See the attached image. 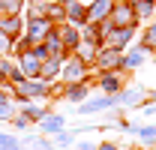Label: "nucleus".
<instances>
[{"label":"nucleus","instance_id":"1","mask_svg":"<svg viewBox=\"0 0 156 150\" xmlns=\"http://www.w3.org/2000/svg\"><path fill=\"white\" fill-rule=\"evenodd\" d=\"M111 105H117V99L111 93L105 96H96V99H84L81 102V117L84 114H96V111H105V108H111Z\"/></svg>","mask_w":156,"mask_h":150},{"label":"nucleus","instance_id":"2","mask_svg":"<svg viewBox=\"0 0 156 150\" xmlns=\"http://www.w3.org/2000/svg\"><path fill=\"white\" fill-rule=\"evenodd\" d=\"M18 93L24 99H45L48 96V87H45V81H18Z\"/></svg>","mask_w":156,"mask_h":150},{"label":"nucleus","instance_id":"3","mask_svg":"<svg viewBox=\"0 0 156 150\" xmlns=\"http://www.w3.org/2000/svg\"><path fill=\"white\" fill-rule=\"evenodd\" d=\"M99 66H102L105 72L123 69V57H120V51H117V48H111V51H99Z\"/></svg>","mask_w":156,"mask_h":150},{"label":"nucleus","instance_id":"4","mask_svg":"<svg viewBox=\"0 0 156 150\" xmlns=\"http://www.w3.org/2000/svg\"><path fill=\"white\" fill-rule=\"evenodd\" d=\"M27 33H30V39H45L48 33H51V21L48 18H30V24H27Z\"/></svg>","mask_w":156,"mask_h":150},{"label":"nucleus","instance_id":"5","mask_svg":"<svg viewBox=\"0 0 156 150\" xmlns=\"http://www.w3.org/2000/svg\"><path fill=\"white\" fill-rule=\"evenodd\" d=\"M111 6H114L111 0H96V3L87 9V21H90V24H99V21H102L108 12H111Z\"/></svg>","mask_w":156,"mask_h":150},{"label":"nucleus","instance_id":"6","mask_svg":"<svg viewBox=\"0 0 156 150\" xmlns=\"http://www.w3.org/2000/svg\"><path fill=\"white\" fill-rule=\"evenodd\" d=\"M111 9H114V6H111ZM114 27H135V9L117 6L114 9Z\"/></svg>","mask_w":156,"mask_h":150},{"label":"nucleus","instance_id":"7","mask_svg":"<svg viewBox=\"0 0 156 150\" xmlns=\"http://www.w3.org/2000/svg\"><path fill=\"white\" fill-rule=\"evenodd\" d=\"M114 99L120 105H141L144 102V87H129L126 93H114Z\"/></svg>","mask_w":156,"mask_h":150},{"label":"nucleus","instance_id":"8","mask_svg":"<svg viewBox=\"0 0 156 150\" xmlns=\"http://www.w3.org/2000/svg\"><path fill=\"white\" fill-rule=\"evenodd\" d=\"M39 126H42V132H60L63 126H66V120H63L60 114L45 111V114H42V120H39Z\"/></svg>","mask_w":156,"mask_h":150},{"label":"nucleus","instance_id":"9","mask_svg":"<svg viewBox=\"0 0 156 150\" xmlns=\"http://www.w3.org/2000/svg\"><path fill=\"white\" fill-rule=\"evenodd\" d=\"M39 66H42V60H39L33 51H24V54H21V69H24V75H30V78L39 75Z\"/></svg>","mask_w":156,"mask_h":150},{"label":"nucleus","instance_id":"10","mask_svg":"<svg viewBox=\"0 0 156 150\" xmlns=\"http://www.w3.org/2000/svg\"><path fill=\"white\" fill-rule=\"evenodd\" d=\"M63 15L72 21V24H87V21H84V18H87V9H84L78 0H72V3H69V9H66Z\"/></svg>","mask_w":156,"mask_h":150},{"label":"nucleus","instance_id":"11","mask_svg":"<svg viewBox=\"0 0 156 150\" xmlns=\"http://www.w3.org/2000/svg\"><path fill=\"white\" fill-rule=\"evenodd\" d=\"M0 33H6V36L21 33V18H18V15H6V18H0Z\"/></svg>","mask_w":156,"mask_h":150},{"label":"nucleus","instance_id":"12","mask_svg":"<svg viewBox=\"0 0 156 150\" xmlns=\"http://www.w3.org/2000/svg\"><path fill=\"white\" fill-rule=\"evenodd\" d=\"M99 87H102L105 93H117V90H120V75H117V69L108 72V75H102V78H99Z\"/></svg>","mask_w":156,"mask_h":150},{"label":"nucleus","instance_id":"13","mask_svg":"<svg viewBox=\"0 0 156 150\" xmlns=\"http://www.w3.org/2000/svg\"><path fill=\"white\" fill-rule=\"evenodd\" d=\"M87 84H81V81H75V84H69V90H66V99L69 102H84L87 99Z\"/></svg>","mask_w":156,"mask_h":150},{"label":"nucleus","instance_id":"14","mask_svg":"<svg viewBox=\"0 0 156 150\" xmlns=\"http://www.w3.org/2000/svg\"><path fill=\"white\" fill-rule=\"evenodd\" d=\"M66 81H84V63L81 60H72L66 66Z\"/></svg>","mask_w":156,"mask_h":150},{"label":"nucleus","instance_id":"15","mask_svg":"<svg viewBox=\"0 0 156 150\" xmlns=\"http://www.w3.org/2000/svg\"><path fill=\"white\" fill-rule=\"evenodd\" d=\"M21 150H54V144L45 141V138H24Z\"/></svg>","mask_w":156,"mask_h":150},{"label":"nucleus","instance_id":"16","mask_svg":"<svg viewBox=\"0 0 156 150\" xmlns=\"http://www.w3.org/2000/svg\"><path fill=\"white\" fill-rule=\"evenodd\" d=\"M54 147H69V144H75V135L72 132H66V129H60V132H54V141H51Z\"/></svg>","mask_w":156,"mask_h":150},{"label":"nucleus","instance_id":"17","mask_svg":"<svg viewBox=\"0 0 156 150\" xmlns=\"http://www.w3.org/2000/svg\"><path fill=\"white\" fill-rule=\"evenodd\" d=\"M42 114H45V108L30 105V108H24V111H21V117H27V123H39V120H42Z\"/></svg>","mask_w":156,"mask_h":150},{"label":"nucleus","instance_id":"18","mask_svg":"<svg viewBox=\"0 0 156 150\" xmlns=\"http://www.w3.org/2000/svg\"><path fill=\"white\" fill-rule=\"evenodd\" d=\"M144 63V51H132V54L123 57V69H132V66H141Z\"/></svg>","mask_w":156,"mask_h":150},{"label":"nucleus","instance_id":"19","mask_svg":"<svg viewBox=\"0 0 156 150\" xmlns=\"http://www.w3.org/2000/svg\"><path fill=\"white\" fill-rule=\"evenodd\" d=\"M0 150H21V144L9 135V132H0Z\"/></svg>","mask_w":156,"mask_h":150},{"label":"nucleus","instance_id":"20","mask_svg":"<svg viewBox=\"0 0 156 150\" xmlns=\"http://www.w3.org/2000/svg\"><path fill=\"white\" fill-rule=\"evenodd\" d=\"M150 48H156V24L147 27V36H144V42H141V51H150Z\"/></svg>","mask_w":156,"mask_h":150},{"label":"nucleus","instance_id":"21","mask_svg":"<svg viewBox=\"0 0 156 150\" xmlns=\"http://www.w3.org/2000/svg\"><path fill=\"white\" fill-rule=\"evenodd\" d=\"M0 9H3V12H12V15H18L21 0H0Z\"/></svg>","mask_w":156,"mask_h":150},{"label":"nucleus","instance_id":"22","mask_svg":"<svg viewBox=\"0 0 156 150\" xmlns=\"http://www.w3.org/2000/svg\"><path fill=\"white\" fill-rule=\"evenodd\" d=\"M9 120H12V126H15V129H27V126H30V123H27V117H9Z\"/></svg>","mask_w":156,"mask_h":150},{"label":"nucleus","instance_id":"23","mask_svg":"<svg viewBox=\"0 0 156 150\" xmlns=\"http://www.w3.org/2000/svg\"><path fill=\"white\" fill-rule=\"evenodd\" d=\"M75 150H96V144L93 141H78V144H72Z\"/></svg>","mask_w":156,"mask_h":150},{"label":"nucleus","instance_id":"24","mask_svg":"<svg viewBox=\"0 0 156 150\" xmlns=\"http://www.w3.org/2000/svg\"><path fill=\"white\" fill-rule=\"evenodd\" d=\"M9 114H12V108L6 102H0V120H9Z\"/></svg>","mask_w":156,"mask_h":150},{"label":"nucleus","instance_id":"25","mask_svg":"<svg viewBox=\"0 0 156 150\" xmlns=\"http://www.w3.org/2000/svg\"><path fill=\"white\" fill-rule=\"evenodd\" d=\"M96 150H120V147H117V144H111V141H105V144H99Z\"/></svg>","mask_w":156,"mask_h":150},{"label":"nucleus","instance_id":"26","mask_svg":"<svg viewBox=\"0 0 156 150\" xmlns=\"http://www.w3.org/2000/svg\"><path fill=\"white\" fill-rule=\"evenodd\" d=\"M144 114H147V117H156V105H147V108H144Z\"/></svg>","mask_w":156,"mask_h":150},{"label":"nucleus","instance_id":"27","mask_svg":"<svg viewBox=\"0 0 156 150\" xmlns=\"http://www.w3.org/2000/svg\"><path fill=\"white\" fill-rule=\"evenodd\" d=\"M126 150H141V147H138V144H135V147H126Z\"/></svg>","mask_w":156,"mask_h":150},{"label":"nucleus","instance_id":"28","mask_svg":"<svg viewBox=\"0 0 156 150\" xmlns=\"http://www.w3.org/2000/svg\"><path fill=\"white\" fill-rule=\"evenodd\" d=\"M150 96H153V99H156V90H153V93H150Z\"/></svg>","mask_w":156,"mask_h":150},{"label":"nucleus","instance_id":"29","mask_svg":"<svg viewBox=\"0 0 156 150\" xmlns=\"http://www.w3.org/2000/svg\"><path fill=\"white\" fill-rule=\"evenodd\" d=\"M153 132H156V126H153Z\"/></svg>","mask_w":156,"mask_h":150},{"label":"nucleus","instance_id":"30","mask_svg":"<svg viewBox=\"0 0 156 150\" xmlns=\"http://www.w3.org/2000/svg\"><path fill=\"white\" fill-rule=\"evenodd\" d=\"M153 150H156V147H153Z\"/></svg>","mask_w":156,"mask_h":150}]
</instances>
